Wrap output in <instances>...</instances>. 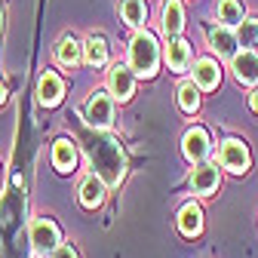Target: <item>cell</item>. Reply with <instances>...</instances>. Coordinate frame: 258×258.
<instances>
[{
	"label": "cell",
	"instance_id": "6da1fadb",
	"mask_svg": "<svg viewBox=\"0 0 258 258\" xmlns=\"http://www.w3.org/2000/svg\"><path fill=\"white\" fill-rule=\"evenodd\" d=\"M89 157H92V166H95V175H99L105 184H120L123 175H126V160H123V151L117 145V139H95L86 145Z\"/></svg>",
	"mask_w": 258,
	"mask_h": 258
},
{
	"label": "cell",
	"instance_id": "7a4b0ae2",
	"mask_svg": "<svg viewBox=\"0 0 258 258\" xmlns=\"http://www.w3.org/2000/svg\"><path fill=\"white\" fill-rule=\"evenodd\" d=\"M157 64H160V46L157 37L148 34V31H139L129 43V68L139 77H154L157 74Z\"/></svg>",
	"mask_w": 258,
	"mask_h": 258
},
{
	"label": "cell",
	"instance_id": "3957f363",
	"mask_svg": "<svg viewBox=\"0 0 258 258\" xmlns=\"http://www.w3.org/2000/svg\"><path fill=\"white\" fill-rule=\"evenodd\" d=\"M218 163H221L224 169L243 175V172L249 169V163H252L246 142H240V139H224V142H221V151H218Z\"/></svg>",
	"mask_w": 258,
	"mask_h": 258
},
{
	"label": "cell",
	"instance_id": "277c9868",
	"mask_svg": "<svg viewBox=\"0 0 258 258\" xmlns=\"http://www.w3.org/2000/svg\"><path fill=\"white\" fill-rule=\"evenodd\" d=\"M86 123L95 126V129H108L114 123V102H111V95L102 92V89H95L89 95V105H86Z\"/></svg>",
	"mask_w": 258,
	"mask_h": 258
},
{
	"label": "cell",
	"instance_id": "5b68a950",
	"mask_svg": "<svg viewBox=\"0 0 258 258\" xmlns=\"http://www.w3.org/2000/svg\"><path fill=\"white\" fill-rule=\"evenodd\" d=\"M181 151H184V157L190 160V163H203V160L209 157V151H212V145H209V133H206L203 126L187 129L184 139H181Z\"/></svg>",
	"mask_w": 258,
	"mask_h": 258
},
{
	"label": "cell",
	"instance_id": "8992f818",
	"mask_svg": "<svg viewBox=\"0 0 258 258\" xmlns=\"http://www.w3.org/2000/svg\"><path fill=\"white\" fill-rule=\"evenodd\" d=\"M108 89H111L114 99L126 102L129 95L136 92V74H133V68H126L123 61L111 64V71H108Z\"/></svg>",
	"mask_w": 258,
	"mask_h": 258
},
{
	"label": "cell",
	"instance_id": "52a82bcc",
	"mask_svg": "<svg viewBox=\"0 0 258 258\" xmlns=\"http://www.w3.org/2000/svg\"><path fill=\"white\" fill-rule=\"evenodd\" d=\"M31 243L37 252H55L58 249V228L49 218H34L31 221Z\"/></svg>",
	"mask_w": 258,
	"mask_h": 258
},
{
	"label": "cell",
	"instance_id": "ba28073f",
	"mask_svg": "<svg viewBox=\"0 0 258 258\" xmlns=\"http://www.w3.org/2000/svg\"><path fill=\"white\" fill-rule=\"evenodd\" d=\"M231 71L243 86H255L258 83V52H252V49L237 52L231 58Z\"/></svg>",
	"mask_w": 258,
	"mask_h": 258
},
{
	"label": "cell",
	"instance_id": "9c48e42d",
	"mask_svg": "<svg viewBox=\"0 0 258 258\" xmlns=\"http://www.w3.org/2000/svg\"><path fill=\"white\" fill-rule=\"evenodd\" d=\"M218 181H221V175H218V166H212V163H200L197 169L190 172V190L200 194V197L215 194L218 190Z\"/></svg>",
	"mask_w": 258,
	"mask_h": 258
},
{
	"label": "cell",
	"instance_id": "30bf717a",
	"mask_svg": "<svg viewBox=\"0 0 258 258\" xmlns=\"http://www.w3.org/2000/svg\"><path fill=\"white\" fill-rule=\"evenodd\" d=\"M237 46H240V40H237V34H234V28L218 25V28L209 31V49L218 52L221 58H234V55H237Z\"/></svg>",
	"mask_w": 258,
	"mask_h": 258
},
{
	"label": "cell",
	"instance_id": "8fae6325",
	"mask_svg": "<svg viewBox=\"0 0 258 258\" xmlns=\"http://www.w3.org/2000/svg\"><path fill=\"white\" fill-rule=\"evenodd\" d=\"M194 83H197V89H215L221 83V71H218V61L212 58H197L194 61Z\"/></svg>",
	"mask_w": 258,
	"mask_h": 258
},
{
	"label": "cell",
	"instance_id": "7c38bea8",
	"mask_svg": "<svg viewBox=\"0 0 258 258\" xmlns=\"http://www.w3.org/2000/svg\"><path fill=\"white\" fill-rule=\"evenodd\" d=\"M61 92H64V86H61L58 74H52V71H43V77H40V83H37L40 105H46V108L58 105V102H61Z\"/></svg>",
	"mask_w": 258,
	"mask_h": 258
},
{
	"label": "cell",
	"instance_id": "4fadbf2b",
	"mask_svg": "<svg viewBox=\"0 0 258 258\" xmlns=\"http://www.w3.org/2000/svg\"><path fill=\"white\" fill-rule=\"evenodd\" d=\"M178 231L184 237H197L203 231V212L197 203H184L181 212H178Z\"/></svg>",
	"mask_w": 258,
	"mask_h": 258
},
{
	"label": "cell",
	"instance_id": "5bb4252c",
	"mask_svg": "<svg viewBox=\"0 0 258 258\" xmlns=\"http://www.w3.org/2000/svg\"><path fill=\"white\" fill-rule=\"evenodd\" d=\"M181 28H184V10L178 0H166L163 4V34L172 40L181 34Z\"/></svg>",
	"mask_w": 258,
	"mask_h": 258
},
{
	"label": "cell",
	"instance_id": "9a60e30c",
	"mask_svg": "<svg viewBox=\"0 0 258 258\" xmlns=\"http://www.w3.org/2000/svg\"><path fill=\"white\" fill-rule=\"evenodd\" d=\"M105 181L99 178V175H89L83 184H80V203L86 206V209H95V206H102L105 203Z\"/></svg>",
	"mask_w": 258,
	"mask_h": 258
},
{
	"label": "cell",
	"instance_id": "2e32d148",
	"mask_svg": "<svg viewBox=\"0 0 258 258\" xmlns=\"http://www.w3.org/2000/svg\"><path fill=\"white\" fill-rule=\"evenodd\" d=\"M52 163H55L58 172H71L74 163H77V148H74V142L58 139V142L52 145Z\"/></svg>",
	"mask_w": 258,
	"mask_h": 258
},
{
	"label": "cell",
	"instance_id": "e0dca14e",
	"mask_svg": "<svg viewBox=\"0 0 258 258\" xmlns=\"http://www.w3.org/2000/svg\"><path fill=\"white\" fill-rule=\"evenodd\" d=\"M166 61H169V68L172 71H187V61H190V46H187V40H181V37H172L169 43H166Z\"/></svg>",
	"mask_w": 258,
	"mask_h": 258
},
{
	"label": "cell",
	"instance_id": "ac0fdd59",
	"mask_svg": "<svg viewBox=\"0 0 258 258\" xmlns=\"http://www.w3.org/2000/svg\"><path fill=\"white\" fill-rule=\"evenodd\" d=\"M55 58H58V64H64V68H77L80 58H83V46L74 37H61L58 46H55Z\"/></svg>",
	"mask_w": 258,
	"mask_h": 258
},
{
	"label": "cell",
	"instance_id": "d6986e66",
	"mask_svg": "<svg viewBox=\"0 0 258 258\" xmlns=\"http://www.w3.org/2000/svg\"><path fill=\"white\" fill-rule=\"evenodd\" d=\"M83 58H86V64H92V68H102V64H108V43H105V37H86V43H83Z\"/></svg>",
	"mask_w": 258,
	"mask_h": 258
},
{
	"label": "cell",
	"instance_id": "ffe728a7",
	"mask_svg": "<svg viewBox=\"0 0 258 258\" xmlns=\"http://www.w3.org/2000/svg\"><path fill=\"white\" fill-rule=\"evenodd\" d=\"M218 22H221L224 28L243 25V22H246V13H243V4H240V0H218Z\"/></svg>",
	"mask_w": 258,
	"mask_h": 258
},
{
	"label": "cell",
	"instance_id": "44dd1931",
	"mask_svg": "<svg viewBox=\"0 0 258 258\" xmlns=\"http://www.w3.org/2000/svg\"><path fill=\"white\" fill-rule=\"evenodd\" d=\"M120 16H123L126 25L142 28L145 19H148V4L145 0H120Z\"/></svg>",
	"mask_w": 258,
	"mask_h": 258
},
{
	"label": "cell",
	"instance_id": "7402d4cb",
	"mask_svg": "<svg viewBox=\"0 0 258 258\" xmlns=\"http://www.w3.org/2000/svg\"><path fill=\"white\" fill-rule=\"evenodd\" d=\"M178 108L184 114H194V111L200 108V89H197V83H181L178 86Z\"/></svg>",
	"mask_w": 258,
	"mask_h": 258
},
{
	"label": "cell",
	"instance_id": "603a6c76",
	"mask_svg": "<svg viewBox=\"0 0 258 258\" xmlns=\"http://www.w3.org/2000/svg\"><path fill=\"white\" fill-rule=\"evenodd\" d=\"M237 40H240L243 46H252V43L258 40V22H255V19H246V22L240 25V31H237Z\"/></svg>",
	"mask_w": 258,
	"mask_h": 258
},
{
	"label": "cell",
	"instance_id": "cb8c5ba5",
	"mask_svg": "<svg viewBox=\"0 0 258 258\" xmlns=\"http://www.w3.org/2000/svg\"><path fill=\"white\" fill-rule=\"evenodd\" d=\"M52 258H77V252H74L71 246H58V249L52 252Z\"/></svg>",
	"mask_w": 258,
	"mask_h": 258
},
{
	"label": "cell",
	"instance_id": "d4e9b609",
	"mask_svg": "<svg viewBox=\"0 0 258 258\" xmlns=\"http://www.w3.org/2000/svg\"><path fill=\"white\" fill-rule=\"evenodd\" d=\"M249 108L258 114V89H252V92H249Z\"/></svg>",
	"mask_w": 258,
	"mask_h": 258
},
{
	"label": "cell",
	"instance_id": "484cf974",
	"mask_svg": "<svg viewBox=\"0 0 258 258\" xmlns=\"http://www.w3.org/2000/svg\"><path fill=\"white\" fill-rule=\"evenodd\" d=\"M4 102H7V86L0 83V105H4Z\"/></svg>",
	"mask_w": 258,
	"mask_h": 258
},
{
	"label": "cell",
	"instance_id": "4316f807",
	"mask_svg": "<svg viewBox=\"0 0 258 258\" xmlns=\"http://www.w3.org/2000/svg\"><path fill=\"white\" fill-rule=\"evenodd\" d=\"M0 19H4V7H0Z\"/></svg>",
	"mask_w": 258,
	"mask_h": 258
}]
</instances>
